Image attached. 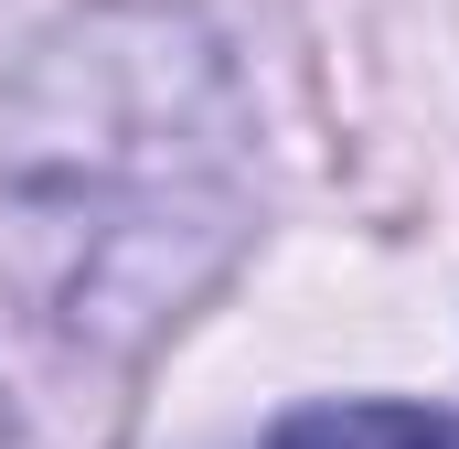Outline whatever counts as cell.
Listing matches in <instances>:
<instances>
[{
    "label": "cell",
    "instance_id": "cell-1",
    "mask_svg": "<svg viewBox=\"0 0 459 449\" xmlns=\"http://www.w3.org/2000/svg\"><path fill=\"white\" fill-rule=\"evenodd\" d=\"M256 224V118L225 32L97 0L0 97V289L75 353L160 342Z\"/></svg>",
    "mask_w": 459,
    "mask_h": 449
},
{
    "label": "cell",
    "instance_id": "cell-2",
    "mask_svg": "<svg viewBox=\"0 0 459 449\" xmlns=\"http://www.w3.org/2000/svg\"><path fill=\"white\" fill-rule=\"evenodd\" d=\"M267 449H459L449 407H299Z\"/></svg>",
    "mask_w": 459,
    "mask_h": 449
},
{
    "label": "cell",
    "instance_id": "cell-3",
    "mask_svg": "<svg viewBox=\"0 0 459 449\" xmlns=\"http://www.w3.org/2000/svg\"><path fill=\"white\" fill-rule=\"evenodd\" d=\"M0 449H22V439H11V407H0Z\"/></svg>",
    "mask_w": 459,
    "mask_h": 449
}]
</instances>
